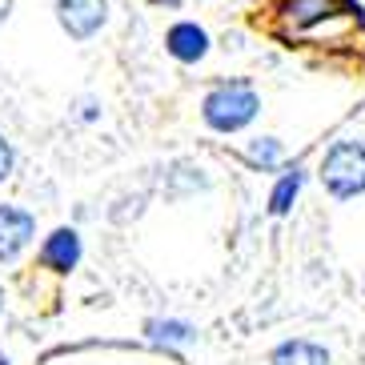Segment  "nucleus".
Here are the masks:
<instances>
[{
	"mask_svg": "<svg viewBox=\"0 0 365 365\" xmlns=\"http://www.w3.org/2000/svg\"><path fill=\"white\" fill-rule=\"evenodd\" d=\"M317 177H322L325 193L333 201H354V197H361L365 193V145L361 140H337V145H329L322 157Z\"/></svg>",
	"mask_w": 365,
	"mask_h": 365,
	"instance_id": "f03ea898",
	"label": "nucleus"
},
{
	"mask_svg": "<svg viewBox=\"0 0 365 365\" xmlns=\"http://www.w3.org/2000/svg\"><path fill=\"white\" fill-rule=\"evenodd\" d=\"M81 253H85V249H81V233L68 229V225L53 229L41 245V261L48 269H56V273H73V269L81 265Z\"/></svg>",
	"mask_w": 365,
	"mask_h": 365,
	"instance_id": "423d86ee",
	"label": "nucleus"
},
{
	"mask_svg": "<svg viewBox=\"0 0 365 365\" xmlns=\"http://www.w3.org/2000/svg\"><path fill=\"white\" fill-rule=\"evenodd\" d=\"M0 365H12V361H9V357H4V354H0Z\"/></svg>",
	"mask_w": 365,
	"mask_h": 365,
	"instance_id": "ddd939ff",
	"label": "nucleus"
},
{
	"mask_svg": "<svg viewBox=\"0 0 365 365\" xmlns=\"http://www.w3.org/2000/svg\"><path fill=\"white\" fill-rule=\"evenodd\" d=\"M241 161L253 173H277V169H285V145L277 137H253L241 149Z\"/></svg>",
	"mask_w": 365,
	"mask_h": 365,
	"instance_id": "6e6552de",
	"label": "nucleus"
},
{
	"mask_svg": "<svg viewBox=\"0 0 365 365\" xmlns=\"http://www.w3.org/2000/svg\"><path fill=\"white\" fill-rule=\"evenodd\" d=\"M301 185H305V173H301V165H293V169H285L277 177V185H273V193H269V213L273 217H285L293 209V201H297Z\"/></svg>",
	"mask_w": 365,
	"mask_h": 365,
	"instance_id": "9d476101",
	"label": "nucleus"
},
{
	"mask_svg": "<svg viewBox=\"0 0 365 365\" xmlns=\"http://www.w3.org/2000/svg\"><path fill=\"white\" fill-rule=\"evenodd\" d=\"M145 333H149L153 345H165V349H181V345L197 341V329L189 322H181V317H153L145 325Z\"/></svg>",
	"mask_w": 365,
	"mask_h": 365,
	"instance_id": "1a4fd4ad",
	"label": "nucleus"
},
{
	"mask_svg": "<svg viewBox=\"0 0 365 365\" xmlns=\"http://www.w3.org/2000/svg\"><path fill=\"white\" fill-rule=\"evenodd\" d=\"M165 53H169L173 61H181V65H197V61L209 56V33L193 21L173 24L169 33H165Z\"/></svg>",
	"mask_w": 365,
	"mask_h": 365,
	"instance_id": "39448f33",
	"label": "nucleus"
},
{
	"mask_svg": "<svg viewBox=\"0 0 365 365\" xmlns=\"http://www.w3.org/2000/svg\"><path fill=\"white\" fill-rule=\"evenodd\" d=\"M12 165H16V153H12V140L0 133V185L12 177Z\"/></svg>",
	"mask_w": 365,
	"mask_h": 365,
	"instance_id": "9b49d317",
	"label": "nucleus"
},
{
	"mask_svg": "<svg viewBox=\"0 0 365 365\" xmlns=\"http://www.w3.org/2000/svg\"><path fill=\"white\" fill-rule=\"evenodd\" d=\"M257 113H261V97L249 81H221L201 101V120L213 133H225V137L249 129L257 120Z\"/></svg>",
	"mask_w": 365,
	"mask_h": 365,
	"instance_id": "f257e3e1",
	"label": "nucleus"
},
{
	"mask_svg": "<svg viewBox=\"0 0 365 365\" xmlns=\"http://www.w3.org/2000/svg\"><path fill=\"white\" fill-rule=\"evenodd\" d=\"M108 21V0H56V24L73 41L97 36Z\"/></svg>",
	"mask_w": 365,
	"mask_h": 365,
	"instance_id": "7ed1b4c3",
	"label": "nucleus"
},
{
	"mask_svg": "<svg viewBox=\"0 0 365 365\" xmlns=\"http://www.w3.org/2000/svg\"><path fill=\"white\" fill-rule=\"evenodd\" d=\"M36 237V217L21 205H0V265H9L33 245Z\"/></svg>",
	"mask_w": 365,
	"mask_h": 365,
	"instance_id": "20e7f679",
	"label": "nucleus"
},
{
	"mask_svg": "<svg viewBox=\"0 0 365 365\" xmlns=\"http://www.w3.org/2000/svg\"><path fill=\"white\" fill-rule=\"evenodd\" d=\"M9 12H12V0H0V24L9 21Z\"/></svg>",
	"mask_w": 365,
	"mask_h": 365,
	"instance_id": "f8f14e48",
	"label": "nucleus"
},
{
	"mask_svg": "<svg viewBox=\"0 0 365 365\" xmlns=\"http://www.w3.org/2000/svg\"><path fill=\"white\" fill-rule=\"evenodd\" d=\"M269 365H329V349L305 337H289L269 354Z\"/></svg>",
	"mask_w": 365,
	"mask_h": 365,
	"instance_id": "0eeeda50",
	"label": "nucleus"
}]
</instances>
